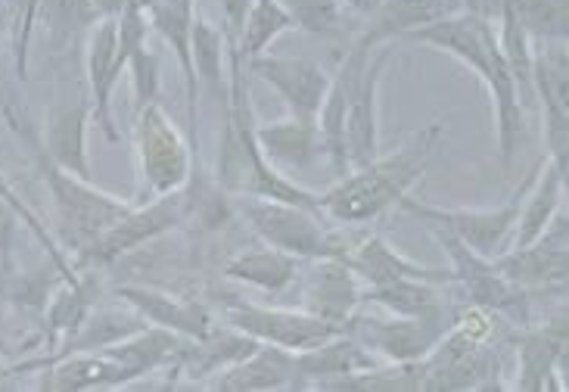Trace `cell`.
I'll list each match as a JSON object with an SVG mask.
<instances>
[{"instance_id":"6da1fadb","label":"cell","mask_w":569,"mask_h":392,"mask_svg":"<svg viewBox=\"0 0 569 392\" xmlns=\"http://www.w3.org/2000/svg\"><path fill=\"white\" fill-rule=\"evenodd\" d=\"M256 128L259 122L252 110L247 60L240 57L237 44L228 41V100H224V122H221V141H218V188L233 197H264V200L318 212V193L296 184L290 174L278 172L262 157Z\"/></svg>"},{"instance_id":"7a4b0ae2","label":"cell","mask_w":569,"mask_h":392,"mask_svg":"<svg viewBox=\"0 0 569 392\" xmlns=\"http://www.w3.org/2000/svg\"><path fill=\"white\" fill-rule=\"evenodd\" d=\"M442 134L446 125L430 122L415 138L401 143L399 150L370 159L368 165L349 169L342 178H337L333 188L318 193V212L339 224H368L386 215L427 174L436 147L442 143Z\"/></svg>"},{"instance_id":"3957f363","label":"cell","mask_w":569,"mask_h":392,"mask_svg":"<svg viewBox=\"0 0 569 392\" xmlns=\"http://www.w3.org/2000/svg\"><path fill=\"white\" fill-rule=\"evenodd\" d=\"M3 115H7L10 128L19 134V141L29 143L38 174H41V181L50 190L53 212H57V240L72 255H81L84 250H91L93 243L107 234L109 228L122 219L134 203L119 200V197H112L107 190L93 188V181H84V178L60 169L53 159L47 157L44 141L31 131L29 122H22V115L16 112V107L7 103Z\"/></svg>"},{"instance_id":"277c9868","label":"cell","mask_w":569,"mask_h":392,"mask_svg":"<svg viewBox=\"0 0 569 392\" xmlns=\"http://www.w3.org/2000/svg\"><path fill=\"white\" fill-rule=\"evenodd\" d=\"M240 215L256 231V237L274 247L302 259H342L352 240L339 234L333 228L323 224L321 212L302 209V205L278 203V200H264V197H240Z\"/></svg>"},{"instance_id":"5b68a950","label":"cell","mask_w":569,"mask_h":392,"mask_svg":"<svg viewBox=\"0 0 569 392\" xmlns=\"http://www.w3.org/2000/svg\"><path fill=\"white\" fill-rule=\"evenodd\" d=\"M541 162L532 165V172L526 174L523 181L513 188L508 200L495 209H442V205H430L415 200L411 193L399 203V209H405L408 215H415L417 221L423 224H439L451 234L463 240L467 247L486 259H498L501 252L510 250V237H513V228H517V215H520V205H523V197L532 178L539 174Z\"/></svg>"},{"instance_id":"8992f818","label":"cell","mask_w":569,"mask_h":392,"mask_svg":"<svg viewBox=\"0 0 569 392\" xmlns=\"http://www.w3.org/2000/svg\"><path fill=\"white\" fill-rule=\"evenodd\" d=\"M134 150H138L143 193L150 200L174 193V190H184L190 184L197 159H193L190 141L181 134V128L171 122L169 112L159 107V100L138 110Z\"/></svg>"},{"instance_id":"52a82bcc","label":"cell","mask_w":569,"mask_h":392,"mask_svg":"<svg viewBox=\"0 0 569 392\" xmlns=\"http://www.w3.org/2000/svg\"><path fill=\"white\" fill-rule=\"evenodd\" d=\"M190 209H193L190 184H187L184 190H174V193H166V197H156L150 203L131 205L122 219L116 221L107 234L93 243L91 250H84L81 255H76L72 265H76V271H81V268H93V271H97V268L112 265V262H119L128 252L140 250L143 243L159 240L162 234L174 231V228L190 215Z\"/></svg>"},{"instance_id":"ba28073f","label":"cell","mask_w":569,"mask_h":392,"mask_svg":"<svg viewBox=\"0 0 569 392\" xmlns=\"http://www.w3.org/2000/svg\"><path fill=\"white\" fill-rule=\"evenodd\" d=\"M427 228L439 240V247L446 250L448 262H451V283H461L470 305L486 309L513 324H523V328L529 324V293L526 290L505 281V274L495 268L492 259L470 250L451 231L439 228V224H427Z\"/></svg>"},{"instance_id":"9c48e42d","label":"cell","mask_w":569,"mask_h":392,"mask_svg":"<svg viewBox=\"0 0 569 392\" xmlns=\"http://www.w3.org/2000/svg\"><path fill=\"white\" fill-rule=\"evenodd\" d=\"M224 321H228V328L240 330L259 343L287 349V352H306V349H315V345L346 333V328L330 324L306 309H268V305H256V302H228Z\"/></svg>"},{"instance_id":"30bf717a","label":"cell","mask_w":569,"mask_h":392,"mask_svg":"<svg viewBox=\"0 0 569 392\" xmlns=\"http://www.w3.org/2000/svg\"><path fill=\"white\" fill-rule=\"evenodd\" d=\"M405 41H415L423 48L442 50L463 63L482 84L489 81L495 66L501 63V48H498V32L492 19L470 13V10H455L448 17L436 19L430 26L405 34Z\"/></svg>"},{"instance_id":"8fae6325","label":"cell","mask_w":569,"mask_h":392,"mask_svg":"<svg viewBox=\"0 0 569 392\" xmlns=\"http://www.w3.org/2000/svg\"><path fill=\"white\" fill-rule=\"evenodd\" d=\"M451 314L442 318H370V314H352L346 333H352L358 343L370 349L377 359L386 361H420L432 352V345L446 336L451 328Z\"/></svg>"},{"instance_id":"7c38bea8","label":"cell","mask_w":569,"mask_h":392,"mask_svg":"<svg viewBox=\"0 0 569 392\" xmlns=\"http://www.w3.org/2000/svg\"><path fill=\"white\" fill-rule=\"evenodd\" d=\"M532 91L545 115V150L555 165L567 169L569 153V44L551 41L536 48Z\"/></svg>"},{"instance_id":"4fadbf2b","label":"cell","mask_w":569,"mask_h":392,"mask_svg":"<svg viewBox=\"0 0 569 392\" xmlns=\"http://www.w3.org/2000/svg\"><path fill=\"white\" fill-rule=\"evenodd\" d=\"M492 262L495 268L505 274V281H510L513 287H520L526 293L551 290V287L563 290V287H567L569 268L567 212L560 209L536 243L520 247V250L501 252Z\"/></svg>"},{"instance_id":"5bb4252c","label":"cell","mask_w":569,"mask_h":392,"mask_svg":"<svg viewBox=\"0 0 569 392\" xmlns=\"http://www.w3.org/2000/svg\"><path fill=\"white\" fill-rule=\"evenodd\" d=\"M124 60L122 44H119V19H100L84 38V88L91 100V119L100 125L109 143L122 141L116 115H112V94L122 79Z\"/></svg>"},{"instance_id":"9a60e30c","label":"cell","mask_w":569,"mask_h":392,"mask_svg":"<svg viewBox=\"0 0 569 392\" xmlns=\"http://www.w3.org/2000/svg\"><path fill=\"white\" fill-rule=\"evenodd\" d=\"M153 29L178 57L181 76H184L187 91V128H190V150L193 159H200V76L190 53V32H193V17H197V0H150L143 7Z\"/></svg>"},{"instance_id":"2e32d148","label":"cell","mask_w":569,"mask_h":392,"mask_svg":"<svg viewBox=\"0 0 569 392\" xmlns=\"http://www.w3.org/2000/svg\"><path fill=\"white\" fill-rule=\"evenodd\" d=\"M370 53L373 48H365L352 41L342 60H339L337 76L330 79L327 97H323L321 112H318V128H321L323 141V159L330 162V169L337 178L349 172V157H346V119H349V107H352V97L361 84V76L370 63Z\"/></svg>"},{"instance_id":"e0dca14e","label":"cell","mask_w":569,"mask_h":392,"mask_svg":"<svg viewBox=\"0 0 569 392\" xmlns=\"http://www.w3.org/2000/svg\"><path fill=\"white\" fill-rule=\"evenodd\" d=\"M396 53V44H380L370 53V63L361 76V84L352 97L349 119H346V157L349 169L368 165L370 159L380 157V84H383L386 66Z\"/></svg>"},{"instance_id":"ac0fdd59","label":"cell","mask_w":569,"mask_h":392,"mask_svg":"<svg viewBox=\"0 0 569 392\" xmlns=\"http://www.w3.org/2000/svg\"><path fill=\"white\" fill-rule=\"evenodd\" d=\"M569 333L567 314L560 312L539 328H523L517 340V359H520V374L517 386L520 390H560L557 380L567 386V361H569Z\"/></svg>"},{"instance_id":"d6986e66","label":"cell","mask_w":569,"mask_h":392,"mask_svg":"<svg viewBox=\"0 0 569 392\" xmlns=\"http://www.w3.org/2000/svg\"><path fill=\"white\" fill-rule=\"evenodd\" d=\"M249 76L262 79L274 88L280 100L290 107V115L299 119H318L323 97L330 88V76L318 63L296 60V57H256L247 63Z\"/></svg>"},{"instance_id":"ffe728a7","label":"cell","mask_w":569,"mask_h":392,"mask_svg":"<svg viewBox=\"0 0 569 392\" xmlns=\"http://www.w3.org/2000/svg\"><path fill=\"white\" fill-rule=\"evenodd\" d=\"M342 262L352 268L355 278L368 287H380V283L392 281H427L446 287L451 283V268H430L411 262L408 255H401L383 234H370L349 247L342 255Z\"/></svg>"},{"instance_id":"44dd1931","label":"cell","mask_w":569,"mask_h":392,"mask_svg":"<svg viewBox=\"0 0 569 392\" xmlns=\"http://www.w3.org/2000/svg\"><path fill=\"white\" fill-rule=\"evenodd\" d=\"M88 125H91V100L88 88L76 91V97L57 100L47 112L44 150L60 169L91 181V162H88Z\"/></svg>"},{"instance_id":"7402d4cb","label":"cell","mask_w":569,"mask_h":392,"mask_svg":"<svg viewBox=\"0 0 569 392\" xmlns=\"http://www.w3.org/2000/svg\"><path fill=\"white\" fill-rule=\"evenodd\" d=\"M116 296L122 299L128 309H134L140 318H147V324L166 328L187 340H206L216 330L209 309L193 299L171 296L153 287H140V283H122L116 290Z\"/></svg>"},{"instance_id":"603a6c76","label":"cell","mask_w":569,"mask_h":392,"mask_svg":"<svg viewBox=\"0 0 569 392\" xmlns=\"http://www.w3.org/2000/svg\"><path fill=\"white\" fill-rule=\"evenodd\" d=\"M361 305V281L342 259H315L302 287V309L346 328Z\"/></svg>"},{"instance_id":"cb8c5ba5","label":"cell","mask_w":569,"mask_h":392,"mask_svg":"<svg viewBox=\"0 0 569 392\" xmlns=\"http://www.w3.org/2000/svg\"><path fill=\"white\" fill-rule=\"evenodd\" d=\"M256 138L262 147V157L278 172H311L323 162V141L318 119H299L287 115L280 122H264L256 128Z\"/></svg>"},{"instance_id":"d4e9b609","label":"cell","mask_w":569,"mask_h":392,"mask_svg":"<svg viewBox=\"0 0 569 392\" xmlns=\"http://www.w3.org/2000/svg\"><path fill=\"white\" fill-rule=\"evenodd\" d=\"M218 390L231 392H256V390H296L302 386V376L296 368V352L278 349V345L259 343V349L224 368L221 374L209 380Z\"/></svg>"},{"instance_id":"484cf974","label":"cell","mask_w":569,"mask_h":392,"mask_svg":"<svg viewBox=\"0 0 569 392\" xmlns=\"http://www.w3.org/2000/svg\"><path fill=\"white\" fill-rule=\"evenodd\" d=\"M184 343L187 336H178L171 330L150 324V328L138 330V333H131V336H124V340L107 345L100 352L119 364L124 386V383H134L140 376L153 374L159 368L174 364L178 355H181V349H184Z\"/></svg>"},{"instance_id":"4316f807","label":"cell","mask_w":569,"mask_h":392,"mask_svg":"<svg viewBox=\"0 0 569 392\" xmlns=\"http://www.w3.org/2000/svg\"><path fill=\"white\" fill-rule=\"evenodd\" d=\"M455 13L451 0H380V7L368 17V26L355 38L365 48H380L392 44L405 34L417 32L430 26L436 19Z\"/></svg>"},{"instance_id":"83f0119b","label":"cell","mask_w":569,"mask_h":392,"mask_svg":"<svg viewBox=\"0 0 569 392\" xmlns=\"http://www.w3.org/2000/svg\"><path fill=\"white\" fill-rule=\"evenodd\" d=\"M563 190H567V169L555 165L551 159H541L539 174L532 178V184H529L523 197V205H520L517 228H513V237H510V250L529 247L545 234V228L563 209Z\"/></svg>"},{"instance_id":"f1b7e54d","label":"cell","mask_w":569,"mask_h":392,"mask_svg":"<svg viewBox=\"0 0 569 392\" xmlns=\"http://www.w3.org/2000/svg\"><path fill=\"white\" fill-rule=\"evenodd\" d=\"M377 364H380V359L358 343L352 333H339V336L315 345V349L296 352V368H299V376H302V386L306 383L327 386L339 376L358 374V371H368V368H377Z\"/></svg>"},{"instance_id":"f546056e","label":"cell","mask_w":569,"mask_h":392,"mask_svg":"<svg viewBox=\"0 0 569 392\" xmlns=\"http://www.w3.org/2000/svg\"><path fill=\"white\" fill-rule=\"evenodd\" d=\"M299 268H302V259L262 243V247H252V250L233 255L231 262L224 265V278L259 287L264 293H287L299 278Z\"/></svg>"},{"instance_id":"4dcf8cb0","label":"cell","mask_w":569,"mask_h":392,"mask_svg":"<svg viewBox=\"0 0 569 392\" xmlns=\"http://www.w3.org/2000/svg\"><path fill=\"white\" fill-rule=\"evenodd\" d=\"M41 386L50 392L109 390V386H122V371L103 352H72L47 364Z\"/></svg>"},{"instance_id":"1f68e13d","label":"cell","mask_w":569,"mask_h":392,"mask_svg":"<svg viewBox=\"0 0 569 392\" xmlns=\"http://www.w3.org/2000/svg\"><path fill=\"white\" fill-rule=\"evenodd\" d=\"M361 302L380 305L389 314H401V318H442V314H451L439 283L427 281H392L380 283V287H368V290H361Z\"/></svg>"},{"instance_id":"d6a6232c","label":"cell","mask_w":569,"mask_h":392,"mask_svg":"<svg viewBox=\"0 0 569 392\" xmlns=\"http://www.w3.org/2000/svg\"><path fill=\"white\" fill-rule=\"evenodd\" d=\"M190 53H193V66H197V76L200 84H206V91L212 97L228 100V84H224V53H228V41L224 32L212 26L206 17H193V32H190Z\"/></svg>"},{"instance_id":"836d02e7","label":"cell","mask_w":569,"mask_h":392,"mask_svg":"<svg viewBox=\"0 0 569 392\" xmlns=\"http://www.w3.org/2000/svg\"><path fill=\"white\" fill-rule=\"evenodd\" d=\"M290 29L292 19L290 13L280 7V0H252V3H249L247 22H243L240 38H237L233 44L240 50V57L249 63V60L262 57L264 50L271 48L280 34L290 32Z\"/></svg>"},{"instance_id":"e575fe53","label":"cell","mask_w":569,"mask_h":392,"mask_svg":"<svg viewBox=\"0 0 569 392\" xmlns=\"http://www.w3.org/2000/svg\"><path fill=\"white\" fill-rule=\"evenodd\" d=\"M38 19L44 22L47 41L53 48H69L81 34L88 38L100 22V13L93 10L91 0H41Z\"/></svg>"},{"instance_id":"d590c367","label":"cell","mask_w":569,"mask_h":392,"mask_svg":"<svg viewBox=\"0 0 569 392\" xmlns=\"http://www.w3.org/2000/svg\"><path fill=\"white\" fill-rule=\"evenodd\" d=\"M532 44L569 41V0H508Z\"/></svg>"},{"instance_id":"8d00e7d4","label":"cell","mask_w":569,"mask_h":392,"mask_svg":"<svg viewBox=\"0 0 569 392\" xmlns=\"http://www.w3.org/2000/svg\"><path fill=\"white\" fill-rule=\"evenodd\" d=\"M290 13L292 29H302L321 41H342L346 38V7L342 0H280Z\"/></svg>"},{"instance_id":"74e56055","label":"cell","mask_w":569,"mask_h":392,"mask_svg":"<svg viewBox=\"0 0 569 392\" xmlns=\"http://www.w3.org/2000/svg\"><path fill=\"white\" fill-rule=\"evenodd\" d=\"M0 203H7V205H10V209H13L16 215H19V221H22V224L29 228L31 234H34V240L41 243V250L47 252V259L53 262V268L60 271L62 278H66V281H76L78 271H76V265L69 262V255L62 252L60 240H57V237L47 231L44 221L38 219L34 212H31V205L26 203L22 197H19V190H16L13 184H10V178H7V174H3V172H0Z\"/></svg>"},{"instance_id":"f35d334b","label":"cell","mask_w":569,"mask_h":392,"mask_svg":"<svg viewBox=\"0 0 569 392\" xmlns=\"http://www.w3.org/2000/svg\"><path fill=\"white\" fill-rule=\"evenodd\" d=\"M124 69L131 72V84H134V110H143L147 103H156L162 69H159V53L150 48V41H143L140 48L128 53Z\"/></svg>"},{"instance_id":"ab89813d","label":"cell","mask_w":569,"mask_h":392,"mask_svg":"<svg viewBox=\"0 0 569 392\" xmlns=\"http://www.w3.org/2000/svg\"><path fill=\"white\" fill-rule=\"evenodd\" d=\"M22 221L7 203H0V274L13 268V237Z\"/></svg>"},{"instance_id":"60d3db41","label":"cell","mask_w":569,"mask_h":392,"mask_svg":"<svg viewBox=\"0 0 569 392\" xmlns=\"http://www.w3.org/2000/svg\"><path fill=\"white\" fill-rule=\"evenodd\" d=\"M249 3L252 0H221V17H224V38L228 41H237L240 38V29H243V22H247L249 13Z\"/></svg>"},{"instance_id":"b9f144b4","label":"cell","mask_w":569,"mask_h":392,"mask_svg":"<svg viewBox=\"0 0 569 392\" xmlns=\"http://www.w3.org/2000/svg\"><path fill=\"white\" fill-rule=\"evenodd\" d=\"M93 10L100 13V19H119L128 10L131 0H91Z\"/></svg>"},{"instance_id":"7bdbcfd3","label":"cell","mask_w":569,"mask_h":392,"mask_svg":"<svg viewBox=\"0 0 569 392\" xmlns=\"http://www.w3.org/2000/svg\"><path fill=\"white\" fill-rule=\"evenodd\" d=\"M342 7L349 10V13H355V17L368 19L377 7H380V0H342Z\"/></svg>"},{"instance_id":"ee69618b","label":"cell","mask_w":569,"mask_h":392,"mask_svg":"<svg viewBox=\"0 0 569 392\" xmlns=\"http://www.w3.org/2000/svg\"><path fill=\"white\" fill-rule=\"evenodd\" d=\"M7 26H13V22H10V17H7V3L0 0V38H3V32H7Z\"/></svg>"},{"instance_id":"f6af8a7d","label":"cell","mask_w":569,"mask_h":392,"mask_svg":"<svg viewBox=\"0 0 569 392\" xmlns=\"http://www.w3.org/2000/svg\"><path fill=\"white\" fill-rule=\"evenodd\" d=\"M3 305H7V302L0 296V343H3Z\"/></svg>"}]
</instances>
